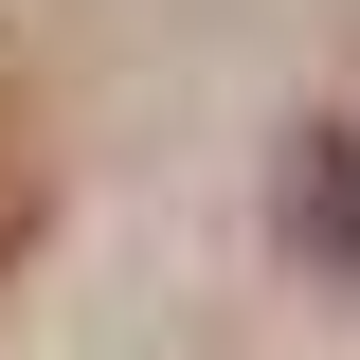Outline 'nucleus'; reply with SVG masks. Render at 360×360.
I'll list each match as a JSON object with an SVG mask.
<instances>
[{
    "instance_id": "f257e3e1",
    "label": "nucleus",
    "mask_w": 360,
    "mask_h": 360,
    "mask_svg": "<svg viewBox=\"0 0 360 360\" xmlns=\"http://www.w3.org/2000/svg\"><path fill=\"white\" fill-rule=\"evenodd\" d=\"M324 234H342V252H360V144H342V162H324Z\"/></svg>"
}]
</instances>
